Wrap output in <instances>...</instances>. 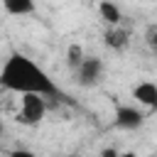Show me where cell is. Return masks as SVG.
<instances>
[{
  "instance_id": "cell-1",
  "label": "cell",
  "mask_w": 157,
  "mask_h": 157,
  "mask_svg": "<svg viewBox=\"0 0 157 157\" xmlns=\"http://www.w3.org/2000/svg\"><path fill=\"white\" fill-rule=\"evenodd\" d=\"M0 88L12 91V93H42V96H61L59 86L54 83V78L29 56L12 52L2 69H0Z\"/></svg>"
},
{
  "instance_id": "cell-2",
  "label": "cell",
  "mask_w": 157,
  "mask_h": 157,
  "mask_svg": "<svg viewBox=\"0 0 157 157\" xmlns=\"http://www.w3.org/2000/svg\"><path fill=\"white\" fill-rule=\"evenodd\" d=\"M47 115V96L42 93H22L17 120L22 125H39Z\"/></svg>"
},
{
  "instance_id": "cell-3",
  "label": "cell",
  "mask_w": 157,
  "mask_h": 157,
  "mask_svg": "<svg viewBox=\"0 0 157 157\" xmlns=\"http://www.w3.org/2000/svg\"><path fill=\"white\" fill-rule=\"evenodd\" d=\"M103 74H105L103 59H98V56H88V54H86V56L81 59V64L74 69V78H76V83L83 86V88L96 86V83L103 78Z\"/></svg>"
},
{
  "instance_id": "cell-4",
  "label": "cell",
  "mask_w": 157,
  "mask_h": 157,
  "mask_svg": "<svg viewBox=\"0 0 157 157\" xmlns=\"http://www.w3.org/2000/svg\"><path fill=\"white\" fill-rule=\"evenodd\" d=\"M113 123L120 130H137V128L145 125V113L140 108H135V105H118Z\"/></svg>"
},
{
  "instance_id": "cell-5",
  "label": "cell",
  "mask_w": 157,
  "mask_h": 157,
  "mask_svg": "<svg viewBox=\"0 0 157 157\" xmlns=\"http://www.w3.org/2000/svg\"><path fill=\"white\" fill-rule=\"evenodd\" d=\"M132 98L140 105H145L150 110H157V83L155 81H140V83H135Z\"/></svg>"
},
{
  "instance_id": "cell-6",
  "label": "cell",
  "mask_w": 157,
  "mask_h": 157,
  "mask_svg": "<svg viewBox=\"0 0 157 157\" xmlns=\"http://www.w3.org/2000/svg\"><path fill=\"white\" fill-rule=\"evenodd\" d=\"M128 44H130V32H128V29H123L120 25H113V27L105 32V47H108V49L123 52Z\"/></svg>"
},
{
  "instance_id": "cell-7",
  "label": "cell",
  "mask_w": 157,
  "mask_h": 157,
  "mask_svg": "<svg viewBox=\"0 0 157 157\" xmlns=\"http://www.w3.org/2000/svg\"><path fill=\"white\" fill-rule=\"evenodd\" d=\"M98 15H101V20H103L108 27L123 22V10H120L113 0H98Z\"/></svg>"
},
{
  "instance_id": "cell-8",
  "label": "cell",
  "mask_w": 157,
  "mask_h": 157,
  "mask_svg": "<svg viewBox=\"0 0 157 157\" xmlns=\"http://www.w3.org/2000/svg\"><path fill=\"white\" fill-rule=\"evenodd\" d=\"M0 2H2V10L12 17H25L34 12V0H0Z\"/></svg>"
},
{
  "instance_id": "cell-9",
  "label": "cell",
  "mask_w": 157,
  "mask_h": 157,
  "mask_svg": "<svg viewBox=\"0 0 157 157\" xmlns=\"http://www.w3.org/2000/svg\"><path fill=\"white\" fill-rule=\"evenodd\" d=\"M86 56V52H83V47L78 44V42H74V44H69L66 47V64H69V69L74 71L78 64H81V59Z\"/></svg>"
},
{
  "instance_id": "cell-10",
  "label": "cell",
  "mask_w": 157,
  "mask_h": 157,
  "mask_svg": "<svg viewBox=\"0 0 157 157\" xmlns=\"http://www.w3.org/2000/svg\"><path fill=\"white\" fill-rule=\"evenodd\" d=\"M147 42H150V47H152V52H157V32H152Z\"/></svg>"
},
{
  "instance_id": "cell-11",
  "label": "cell",
  "mask_w": 157,
  "mask_h": 157,
  "mask_svg": "<svg viewBox=\"0 0 157 157\" xmlns=\"http://www.w3.org/2000/svg\"><path fill=\"white\" fill-rule=\"evenodd\" d=\"M2 132H5V125H2V123H0V135H2Z\"/></svg>"
}]
</instances>
